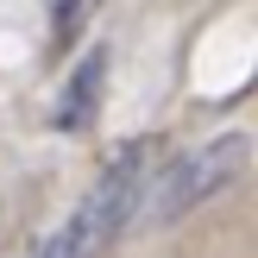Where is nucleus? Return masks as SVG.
<instances>
[{
    "label": "nucleus",
    "instance_id": "obj_2",
    "mask_svg": "<svg viewBox=\"0 0 258 258\" xmlns=\"http://www.w3.org/2000/svg\"><path fill=\"white\" fill-rule=\"evenodd\" d=\"M246 158H252V145H246L239 133H227V139H208L202 151H183L176 164L151 170V183H145V202H139V221H151V227H170V221H183L189 208H202L208 196H221V189L233 183L239 170H246Z\"/></svg>",
    "mask_w": 258,
    "mask_h": 258
},
{
    "label": "nucleus",
    "instance_id": "obj_4",
    "mask_svg": "<svg viewBox=\"0 0 258 258\" xmlns=\"http://www.w3.org/2000/svg\"><path fill=\"white\" fill-rule=\"evenodd\" d=\"M88 13H95V0H57V13H50V44H57V50H70L76 38H82Z\"/></svg>",
    "mask_w": 258,
    "mask_h": 258
},
{
    "label": "nucleus",
    "instance_id": "obj_1",
    "mask_svg": "<svg viewBox=\"0 0 258 258\" xmlns=\"http://www.w3.org/2000/svg\"><path fill=\"white\" fill-rule=\"evenodd\" d=\"M151 164H158L151 139H133V145H126L120 158L95 176V189L76 202V214L44 239V252H38V258H107L113 246H120V233L139 221V202H145Z\"/></svg>",
    "mask_w": 258,
    "mask_h": 258
},
{
    "label": "nucleus",
    "instance_id": "obj_3",
    "mask_svg": "<svg viewBox=\"0 0 258 258\" xmlns=\"http://www.w3.org/2000/svg\"><path fill=\"white\" fill-rule=\"evenodd\" d=\"M101 82H107V44H95V50L70 70V82H63L57 113H50V120H57L63 133H82V126L95 120V107H101Z\"/></svg>",
    "mask_w": 258,
    "mask_h": 258
}]
</instances>
